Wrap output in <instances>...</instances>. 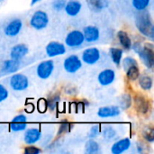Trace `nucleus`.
Returning a JSON list of instances; mask_svg holds the SVG:
<instances>
[{"label": "nucleus", "mask_w": 154, "mask_h": 154, "mask_svg": "<svg viewBox=\"0 0 154 154\" xmlns=\"http://www.w3.org/2000/svg\"><path fill=\"white\" fill-rule=\"evenodd\" d=\"M135 25L138 31L144 36L149 37L151 40L154 39V25L151 14L145 10L140 11V14L136 15Z\"/></svg>", "instance_id": "obj_1"}, {"label": "nucleus", "mask_w": 154, "mask_h": 154, "mask_svg": "<svg viewBox=\"0 0 154 154\" xmlns=\"http://www.w3.org/2000/svg\"><path fill=\"white\" fill-rule=\"evenodd\" d=\"M49 24V16L48 14L42 10H38L33 13L30 20V25L37 30L41 31L45 29Z\"/></svg>", "instance_id": "obj_2"}, {"label": "nucleus", "mask_w": 154, "mask_h": 154, "mask_svg": "<svg viewBox=\"0 0 154 154\" xmlns=\"http://www.w3.org/2000/svg\"><path fill=\"white\" fill-rule=\"evenodd\" d=\"M142 61L148 69H152L154 66V48L152 43H145L144 46L137 52Z\"/></svg>", "instance_id": "obj_3"}, {"label": "nucleus", "mask_w": 154, "mask_h": 154, "mask_svg": "<svg viewBox=\"0 0 154 154\" xmlns=\"http://www.w3.org/2000/svg\"><path fill=\"white\" fill-rule=\"evenodd\" d=\"M9 85L14 91H24L29 88V79L25 75L15 72L10 78Z\"/></svg>", "instance_id": "obj_4"}, {"label": "nucleus", "mask_w": 154, "mask_h": 154, "mask_svg": "<svg viewBox=\"0 0 154 154\" xmlns=\"http://www.w3.org/2000/svg\"><path fill=\"white\" fill-rule=\"evenodd\" d=\"M85 42L83 32L79 30L69 32L65 38V44L69 48H76L81 46Z\"/></svg>", "instance_id": "obj_5"}, {"label": "nucleus", "mask_w": 154, "mask_h": 154, "mask_svg": "<svg viewBox=\"0 0 154 154\" xmlns=\"http://www.w3.org/2000/svg\"><path fill=\"white\" fill-rule=\"evenodd\" d=\"M54 70V62L51 60H43L36 68V74L41 79H49Z\"/></svg>", "instance_id": "obj_6"}, {"label": "nucleus", "mask_w": 154, "mask_h": 154, "mask_svg": "<svg viewBox=\"0 0 154 154\" xmlns=\"http://www.w3.org/2000/svg\"><path fill=\"white\" fill-rule=\"evenodd\" d=\"M63 67L68 73L74 74L82 68V60L78 55H70L65 59Z\"/></svg>", "instance_id": "obj_7"}, {"label": "nucleus", "mask_w": 154, "mask_h": 154, "mask_svg": "<svg viewBox=\"0 0 154 154\" xmlns=\"http://www.w3.org/2000/svg\"><path fill=\"white\" fill-rule=\"evenodd\" d=\"M100 57H101L100 51L97 47H91L86 49L82 52L81 60L88 65H94L100 60Z\"/></svg>", "instance_id": "obj_8"}, {"label": "nucleus", "mask_w": 154, "mask_h": 154, "mask_svg": "<svg viewBox=\"0 0 154 154\" xmlns=\"http://www.w3.org/2000/svg\"><path fill=\"white\" fill-rule=\"evenodd\" d=\"M23 28V22L19 18H14L11 20L5 27L4 32L8 37H15L17 36Z\"/></svg>", "instance_id": "obj_9"}, {"label": "nucleus", "mask_w": 154, "mask_h": 154, "mask_svg": "<svg viewBox=\"0 0 154 154\" xmlns=\"http://www.w3.org/2000/svg\"><path fill=\"white\" fill-rule=\"evenodd\" d=\"M45 51H46L47 55L52 58V57L65 54L66 47L63 43H60L59 42H51L47 44Z\"/></svg>", "instance_id": "obj_10"}, {"label": "nucleus", "mask_w": 154, "mask_h": 154, "mask_svg": "<svg viewBox=\"0 0 154 154\" xmlns=\"http://www.w3.org/2000/svg\"><path fill=\"white\" fill-rule=\"evenodd\" d=\"M134 103L135 109L138 113L142 115H146L150 111V106H151L150 102L143 95L138 94L134 96Z\"/></svg>", "instance_id": "obj_11"}, {"label": "nucleus", "mask_w": 154, "mask_h": 154, "mask_svg": "<svg viewBox=\"0 0 154 154\" xmlns=\"http://www.w3.org/2000/svg\"><path fill=\"white\" fill-rule=\"evenodd\" d=\"M27 127V117L24 115H18L14 116L10 123V129L14 133L23 132Z\"/></svg>", "instance_id": "obj_12"}, {"label": "nucleus", "mask_w": 154, "mask_h": 154, "mask_svg": "<svg viewBox=\"0 0 154 154\" xmlns=\"http://www.w3.org/2000/svg\"><path fill=\"white\" fill-rule=\"evenodd\" d=\"M121 109L118 106H109L100 107L97 111V116L100 118H112L120 116Z\"/></svg>", "instance_id": "obj_13"}, {"label": "nucleus", "mask_w": 154, "mask_h": 154, "mask_svg": "<svg viewBox=\"0 0 154 154\" xmlns=\"http://www.w3.org/2000/svg\"><path fill=\"white\" fill-rule=\"evenodd\" d=\"M116 79V72L112 69H106L102 70L98 76H97V80L100 85L106 87L111 85Z\"/></svg>", "instance_id": "obj_14"}, {"label": "nucleus", "mask_w": 154, "mask_h": 154, "mask_svg": "<svg viewBox=\"0 0 154 154\" xmlns=\"http://www.w3.org/2000/svg\"><path fill=\"white\" fill-rule=\"evenodd\" d=\"M41 137H42L41 130L36 127H32L25 131L23 140L26 144L30 145V144H34L37 142H39L41 140Z\"/></svg>", "instance_id": "obj_15"}, {"label": "nucleus", "mask_w": 154, "mask_h": 154, "mask_svg": "<svg viewBox=\"0 0 154 154\" xmlns=\"http://www.w3.org/2000/svg\"><path fill=\"white\" fill-rule=\"evenodd\" d=\"M29 53V48L27 45L23 43H19L14 45L11 51H10V58L16 60H21L23 59L27 54Z\"/></svg>", "instance_id": "obj_16"}, {"label": "nucleus", "mask_w": 154, "mask_h": 154, "mask_svg": "<svg viewBox=\"0 0 154 154\" xmlns=\"http://www.w3.org/2000/svg\"><path fill=\"white\" fill-rule=\"evenodd\" d=\"M82 32H83L85 41L88 42H95L100 37L99 29L97 26H94V25L86 26Z\"/></svg>", "instance_id": "obj_17"}, {"label": "nucleus", "mask_w": 154, "mask_h": 154, "mask_svg": "<svg viewBox=\"0 0 154 154\" xmlns=\"http://www.w3.org/2000/svg\"><path fill=\"white\" fill-rule=\"evenodd\" d=\"M131 141L129 138H123L116 141L111 148V152L113 154H121L126 152L131 147Z\"/></svg>", "instance_id": "obj_18"}, {"label": "nucleus", "mask_w": 154, "mask_h": 154, "mask_svg": "<svg viewBox=\"0 0 154 154\" xmlns=\"http://www.w3.org/2000/svg\"><path fill=\"white\" fill-rule=\"evenodd\" d=\"M21 66V60H16L14 59L6 60L2 64V71L5 74H14L17 72V70L20 69Z\"/></svg>", "instance_id": "obj_19"}, {"label": "nucleus", "mask_w": 154, "mask_h": 154, "mask_svg": "<svg viewBox=\"0 0 154 154\" xmlns=\"http://www.w3.org/2000/svg\"><path fill=\"white\" fill-rule=\"evenodd\" d=\"M81 8H82V5L79 1H77V0H70V1H68L66 3V5L64 7V10L66 12V14L69 16H76L78 15L80 11H81Z\"/></svg>", "instance_id": "obj_20"}, {"label": "nucleus", "mask_w": 154, "mask_h": 154, "mask_svg": "<svg viewBox=\"0 0 154 154\" xmlns=\"http://www.w3.org/2000/svg\"><path fill=\"white\" fill-rule=\"evenodd\" d=\"M117 38L119 40L120 44L125 51H129L132 48V40L128 33L125 31H119L117 32Z\"/></svg>", "instance_id": "obj_21"}, {"label": "nucleus", "mask_w": 154, "mask_h": 154, "mask_svg": "<svg viewBox=\"0 0 154 154\" xmlns=\"http://www.w3.org/2000/svg\"><path fill=\"white\" fill-rule=\"evenodd\" d=\"M123 54H124V51L121 48L112 47V48L109 49V55L111 57V60L116 64V66L118 67V68L121 65V61H122V59H123Z\"/></svg>", "instance_id": "obj_22"}, {"label": "nucleus", "mask_w": 154, "mask_h": 154, "mask_svg": "<svg viewBox=\"0 0 154 154\" xmlns=\"http://www.w3.org/2000/svg\"><path fill=\"white\" fill-rule=\"evenodd\" d=\"M89 8L95 12H99L109 5V0H87Z\"/></svg>", "instance_id": "obj_23"}, {"label": "nucleus", "mask_w": 154, "mask_h": 154, "mask_svg": "<svg viewBox=\"0 0 154 154\" xmlns=\"http://www.w3.org/2000/svg\"><path fill=\"white\" fill-rule=\"evenodd\" d=\"M85 152L87 154H97L100 152L99 143L94 139H89L85 144Z\"/></svg>", "instance_id": "obj_24"}, {"label": "nucleus", "mask_w": 154, "mask_h": 154, "mask_svg": "<svg viewBox=\"0 0 154 154\" xmlns=\"http://www.w3.org/2000/svg\"><path fill=\"white\" fill-rule=\"evenodd\" d=\"M101 134L104 137L105 140L106 141H113L116 135H117V132L116 130L112 126V125H106L104 126L103 129H101Z\"/></svg>", "instance_id": "obj_25"}, {"label": "nucleus", "mask_w": 154, "mask_h": 154, "mask_svg": "<svg viewBox=\"0 0 154 154\" xmlns=\"http://www.w3.org/2000/svg\"><path fill=\"white\" fill-rule=\"evenodd\" d=\"M126 73V77L129 80L131 81H135L138 79V78L140 77L141 73H140V69L138 64L136 65H133L131 67H129L127 69L125 70Z\"/></svg>", "instance_id": "obj_26"}, {"label": "nucleus", "mask_w": 154, "mask_h": 154, "mask_svg": "<svg viewBox=\"0 0 154 154\" xmlns=\"http://www.w3.org/2000/svg\"><path fill=\"white\" fill-rule=\"evenodd\" d=\"M138 79H139V85H140L142 89H143V90L152 89V85H153V80H152V78L151 76H148V75L141 76L140 75Z\"/></svg>", "instance_id": "obj_27"}, {"label": "nucleus", "mask_w": 154, "mask_h": 154, "mask_svg": "<svg viewBox=\"0 0 154 154\" xmlns=\"http://www.w3.org/2000/svg\"><path fill=\"white\" fill-rule=\"evenodd\" d=\"M133 104V97L129 94H124L119 98V107L123 110H127Z\"/></svg>", "instance_id": "obj_28"}, {"label": "nucleus", "mask_w": 154, "mask_h": 154, "mask_svg": "<svg viewBox=\"0 0 154 154\" xmlns=\"http://www.w3.org/2000/svg\"><path fill=\"white\" fill-rule=\"evenodd\" d=\"M60 101V97L59 94H53L51 97H50L47 100H46V105H47V108L50 111H54L56 109V107L58 106L59 103Z\"/></svg>", "instance_id": "obj_29"}, {"label": "nucleus", "mask_w": 154, "mask_h": 154, "mask_svg": "<svg viewBox=\"0 0 154 154\" xmlns=\"http://www.w3.org/2000/svg\"><path fill=\"white\" fill-rule=\"evenodd\" d=\"M150 2L151 0H132V5L137 11L140 12L147 9L150 5Z\"/></svg>", "instance_id": "obj_30"}, {"label": "nucleus", "mask_w": 154, "mask_h": 154, "mask_svg": "<svg viewBox=\"0 0 154 154\" xmlns=\"http://www.w3.org/2000/svg\"><path fill=\"white\" fill-rule=\"evenodd\" d=\"M143 136L148 143L154 142V129L152 126H146L143 131Z\"/></svg>", "instance_id": "obj_31"}, {"label": "nucleus", "mask_w": 154, "mask_h": 154, "mask_svg": "<svg viewBox=\"0 0 154 154\" xmlns=\"http://www.w3.org/2000/svg\"><path fill=\"white\" fill-rule=\"evenodd\" d=\"M100 134H101V126L99 125H95L89 129L88 136L89 139H96L97 136H99Z\"/></svg>", "instance_id": "obj_32"}, {"label": "nucleus", "mask_w": 154, "mask_h": 154, "mask_svg": "<svg viewBox=\"0 0 154 154\" xmlns=\"http://www.w3.org/2000/svg\"><path fill=\"white\" fill-rule=\"evenodd\" d=\"M121 63H122V65H123V68H124V69L125 70V69H127L129 67H131V66H133V65H136V64H138V62L136 61V60L134 59V58H133V57H125L124 60H122V61H121Z\"/></svg>", "instance_id": "obj_33"}, {"label": "nucleus", "mask_w": 154, "mask_h": 154, "mask_svg": "<svg viewBox=\"0 0 154 154\" xmlns=\"http://www.w3.org/2000/svg\"><path fill=\"white\" fill-rule=\"evenodd\" d=\"M66 3H67L66 0H53L51 6H52L53 10H55L56 12H60V11L64 10Z\"/></svg>", "instance_id": "obj_34"}, {"label": "nucleus", "mask_w": 154, "mask_h": 154, "mask_svg": "<svg viewBox=\"0 0 154 154\" xmlns=\"http://www.w3.org/2000/svg\"><path fill=\"white\" fill-rule=\"evenodd\" d=\"M72 127V125L68 122V121H63L60 125V128H59V131H58V134H66V133H69Z\"/></svg>", "instance_id": "obj_35"}, {"label": "nucleus", "mask_w": 154, "mask_h": 154, "mask_svg": "<svg viewBox=\"0 0 154 154\" xmlns=\"http://www.w3.org/2000/svg\"><path fill=\"white\" fill-rule=\"evenodd\" d=\"M23 152L24 154H40L42 153V150L38 147L34 146L33 144H30L27 147H25Z\"/></svg>", "instance_id": "obj_36"}, {"label": "nucleus", "mask_w": 154, "mask_h": 154, "mask_svg": "<svg viewBox=\"0 0 154 154\" xmlns=\"http://www.w3.org/2000/svg\"><path fill=\"white\" fill-rule=\"evenodd\" d=\"M8 96H9V93H8V90L6 89V88L5 86H3L2 84H0V103L6 100Z\"/></svg>", "instance_id": "obj_37"}, {"label": "nucleus", "mask_w": 154, "mask_h": 154, "mask_svg": "<svg viewBox=\"0 0 154 154\" xmlns=\"http://www.w3.org/2000/svg\"><path fill=\"white\" fill-rule=\"evenodd\" d=\"M40 1H42V0H31V5H33L35 4L39 3Z\"/></svg>", "instance_id": "obj_38"}, {"label": "nucleus", "mask_w": 154, "mask_h": 154, "mask_svg": "<svg viewBox=\"0 0 154 154\" xmlns=\"http://www.w3.org/2000/svg\"><path fill=\"white\" fill-rule=\"evenodd\" d=\"M3 1H4V0H0V3H2Z\"/></svg>", "instance_id": "obj_39"}]
</instances>
